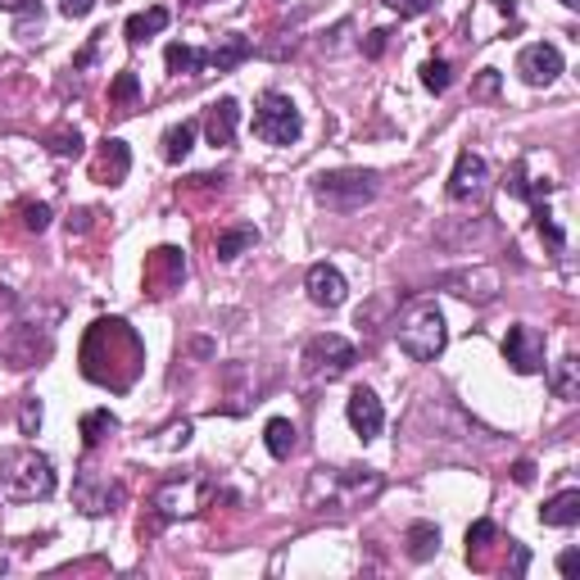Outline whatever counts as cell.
<instances>
[{"label":"cell","instance_id":"cell-30","mask_svg":"<svg viewBox=\"0 0 580 580\" xmlns=\"http://www.w3.org/2000/svg\"><path fill=\"white\" fill-rule=\"evenodd\" d=\"M137 95H141V82H137V73H132V68H123L118 78L109 82V100H114V105H123L118 114H128V105H132Z\"/></svg>","mask_w":580,"mask_h":580},{"label":"cell","instance_id":"cell-28","mask_svg":"<svg viewBox=\"0 0 580 580\" xmlns=\"http://www.w3.org/2000/svg\"><path fill=\"white\" fill-rule=\"evenodd\" d=\"M118 431V417L109 413V409H95V413H87L82 417V440H87V449H95L105 436H114Z\"/></svg>","mask_w":580,"mask_h":580},{"label":"cell","instance_id":"cell-39","mask_svg":"<svg viewBox=\"0 0 580 580\" xmlns=\"http://www.w3.org/2000/svg\"><path fill=\"white\" fill-rule=\"evenodd\" d=\"M494 91H499V73L486 68V73H481V82H476V95H494Z\"/></svg>","mask_w":580,"mask_h":580},{"label":"cell","instance_id":"cell-1","mask_svg":"<svg viewBox=\"0 0 580 580\" xmlns=\"http://www.w3.org/2000/svg\"><path fill=\"white\" fill-rule=\"evenodd\" d=\"M382 472L372 467H318L309 476V490H305V503L318 513V517H349L355 508H363V503H372L376 494H382Z\"/></svg>","mask_w":580,"mask_h":580},{"label":"cell","instance_id":"cell-6","mask_svg":"<svg viewBox=\"0 0 580 580\" xmlns=\"http://www.w3.org/2000/svg\"><path fill=\"white\" fill-rule=\"evenodd\" d=\"M305 372L313 376V382H336V376H345L349 368L359 363V349L349 345L345 336H336V332H326V336H313L309 345H305Z\"/></svg>","mask_w":580,"mask_h":580},{"label":"cell","instance_id":"cell-11","mask_svg":"<svg viewBox=\"0 0 580 580\" xmlns=\"http://www.w3.org/2000/svg\"><path fill=\"white\" fill-rule=\"evenodd\" d=\"M503 359H508L513 372L531 376L544 368V336L536 332V326H508V336H503Z\"/></svg>","mask_w":580,"mask_h":580},{"label":"cell","instance_id":"cell-37","mask_svg":"<svg viewBox=\"0 0 580 580\" xmlns=\"http://www.w3.org/2000/svg\"><path fill=\"white\" fill-rule=\"evenodd\" d=\"M95 10V0H60V14L64 18H87Z\"/></svg>","mask_w":580,"mask_h":580},{"label":"cell","instance_id":"cell-25","mask_svg":"<svg viewBox=\"0 0 580 580\" xmlns=\"http://www.w3.org/2000/svg\"><path fill=\"white\" fill-rule=\"evenodd\" d=\"M549 390H553V399H576V395H580V363H576V355H567V359L553 363Z\"/></svg>","mask_w":580,"mask_h":580},{"label":"cell","instance_id":"cell-15","mask_svg":"<svg viewBox=\"0 0 580 580\" xmlns=\"http://www.w3.org/2000/svg\"><path fill=\"white\" fill-rule=\"evenodd\" d=\"M186 276V259H182V249H172V245H159L155 255H150L145 263V282L155 286V295H168L172 286H178Z\"/></svg>","mask_w":580,"mask_h":580},{"label":"cell","instance_id":"cell-44","mask_svg":"<svg viewBox=\"0 0 580 580\" xmlns=\"http://www.w3.org/2000/svg\"><path fill=\"white\" fill-rule=\"evenodd\" d=\"M563 5H567V10H576V5H580V0H563Z\"/></svg>","mask_w":580,"mask_h":580},{"label":"cell","instance_id":"cell-42","mask_svg":"<svg viewBox=\"0 0 580 580\" xmlns=\"http://www.w3.org/2000/svg\"><path fill=\"white\" fill-rule=\"evenodd\" d=\"M526 567H531V553H526L521 544H513V576H521Z\"/></svg>","mask_w":580,"mask_h":580},{"label":"cell","instance_id":"cell-38","mask_svg":"<svg viewBox=\"0 0 580 580\" xmlns=\"http://www.w3.org/2000/svg\"><path fill=\"white\" fill-rule=\"evenodd\" d=\"M386 37H390L386 28H376V33H368V41H363V55H372V60H376V55H382V50H386Z\"/></svg>","mask_w":580,"mask_h":580},{"label":"cell","instance_id":"cell-12","mask_svg":"<svg viewBox=\"0 0 580 580\" xmlns=\"http://www.w3.org/2000/svg\"><path fill=\"white\" fill-rule=\"evenodd\" d=\"M517 73H521L526 87H549V82H558V73H563V50L549 46V41L526 46L521 55H517Z\"/></svg>","mask_w":580,"mask_h":580},{"label":"cell","instance_id":"cell-29","mask_svg":"<svg viewBox=\"0 0 580 580\" xmlns=\"http://www.w3.org/2000/svg\"><path fill=\"white\" fill-rule=\"evenodd\" d=\"M46 145H50V155H60V159H78L82 155V132L78 128H55V132H50L46 137Z\"/></svg>","mask_w":580,"mask_h":580},{"label":"cell","instance_id":"cell-31","mask_svg":"<svg viewBox=\"0 0 580 580\" xmlns=\"http://www.w3.org/2000/svg\"><path fill=\"white\" fill-rule=\"evenodd\" d=\"M449 82H453V73H449L444 60H426V64H422V87H426V91L440 95V91H449Z\"/></svg>","mask_w":580,"mask_h":580},{"label":"cell","instance_id":"cell-33","mask_svg":"<svg viewBox=\"0 0 580 580\" xmlns=\"http://www.w3.org/2000/svg\"><path fill=\"white\" fill-rule=\"evenodd\" d=\"M494 536H499L494 521H476L472 531H467V558H481V553L494 544Z\"/></svg>","mask_w":580,"mask_h":580},{"label":"cell","instance_id":"cell-3","mask_svg":"<svg viewBox=\"0 0 580 580\" xmlns=\"http://www.w3.org/2000/svg\"><path fill=\"white\" fill-rule=\"evenodd\" d=\"M395 340H399L403 355L417 359V363L440 359V349H444V340H449L444 313H440L436 305H426V299H417V305H409V313L395 322Z\"/></svg>","mask_w":580,"mask_h":580},{"label":"cell","instance_id":"cell-4","mask_svg":"<svg viewBox=\"0 0 580 580\" xmlns=\"http://www.w3.org/2000/svg\"><path fill=\"white\" fill-rule=\"evenodd\" d=\"M313 195H318V205H326V209L355 214V209L368 205V199H376V172H363V168L322 172V178L313 182Z\"/></svg>","mask_w":580,"mask_h":580},{"label":"cell","instance_id":"cell-34","mask_svg":"<svg viewBox=\"0 0 580 580\" xmlns=\"http://www.w3.org/2000/svg\"><path fill=\"white\" fill-rule=\"evenodd\" d=\"M18 431H23V436H37V431H41V403H37V395L23 399V409H18Z\"/></svg>","mask_w":580,"mask_h":580},{"label":"cell","instance_id":"cell-5","mask_svg":"<svg viewBox=\"0 0 580 580\" xmlns=\"http://www.w3.org/2000/svg\"><path fill=\"white\" fill-rule=\"evenodd\" d=\"M299 132H305V118H299V105L282 91H263L255 105V137L263 145H295Z\"/></svg>","mask_w":580,"mask_h":580},{"label":"cell","instance_id":"cell-32","mask_svg":"<svg viewBox=\"0 0 580 580\" xmlns=\"http://www.w3.org/2000/svg\"><path fill=\"white\" fill-rule=\"evenodd\" d=\"M536 232L553 245V249H567V236H563V227L558 222H553V214L544 209V199H540V205H536Z\"/></svg>","mask_w":580,"mask_h":580},{"label":"cell","instance_id":"cell-40","mask_svg":"<svg viewBox=\"0 0 580 580\" xmlns=\"http://www.w3.org/2000/svg\"><path fill=\"white\" fill-rule=\"evenodd\" d=\"M513 476H517V486H531V481H536V463H526V459H521V463L513 467Z\"/></svg>","mask_w":580,"mask_h":580},{"label":"cell","instance_id":"cell-20","mask_svg":"<svg viewBox=\"0 0 580 580\" xmlns=\"http://www.w3.org/2000/svg\"><path fill=\"white\" fill-rule=\"evenodd\" d=\"M255 245H259V227L255 222H232L227 232H218L214 255H218V263H232V259H241L245 249H255Z\"/></svg>","mask_w":580,"mask_h":580},{"label":"cell","instance_id":"cell-17","mask_svg":"<svg viewBox=\"0 0 580 580\" xmlns=\"http://www.w3.org/2000/svg\"><path fill=\"white\" fill-rule=\"evenodd\" d=\"M444 286H453V295L486 305V299L499 295V276H494L490 268H472V272H449V276H444Z\"/></svg>","mask_w":580,"mask_h":580},{"label":"cell","instance_id":"cell-26","mask_svg":"<svg viewBox=\"0 0 580 580\" xmlns=\"http://www.w3.org/2000/svg\"><path fill=\"white\" fill-rule=\"evenodd\" d=\"M164 60H168V73H186V78H195L199 68H205V50H195V46H186V41H172L168 50H164Z\"/></svg>","mask_w":580,"mask_h":580},{"label":"cell","instance_id":"cell-24","mask_svg":"<svg viewBox=\"0 0 580 580\" xmlns=\"http://www.w3.org/2000/svg\"><path fill=\"white\" fill-rule=\"evenodd\" d=\"M172 23V14L164 10V5H155V10H141V14H132L128 18V41L132 46H141V41H150V37H159L164 28Z\"/></svg>","mask_w":580,"mask_h":580},{"label":"cell","instance_id":"cell-46","mask_svg":"<svg viewBox=\"0 0 580 580\" xmlns=\"http://www.w3.org/2000/svg\"><path fill=\"white\" fill-rule=\"evenodd\" d=\"M0 571H5V558H0Z\"/></svg>","mask_w":580,"mask_h":580},{"label":"cell","instance_id":"cell-41","mask_svg":"<svg viewBox=\"0 0 580 580\" xmlns=\"http://www.w3.org/2000/svg\"><path fill=\"white\" fill-rule=\"evenodd\" d=\"M576 567H580V553H576V549H567L563 558H558V571H563V576H576Z\"/></svg>","mask_w":580,"mask_h":580},{"label":"cell","instance_id":"cell-2","mask_svg":"<svg viewBox=\"0 0 580 580\" xmlns=\"http://www.w3.org/2000/svg\"><path fill=\"white\" fill-rule=\"evenodd\" d=\"M55 494V463L37 449H10L0 453V499L10 503H37Z\"/></svg>","mask_w":580,"mask_h":580},{"label":"cell","instance_id":"cell-23","mask_svg":"<svg viewBox=\"0 0 580 580\" xmlns=\"http://www.w3.org/2000/svg\"><path fill=\"white\" fill-rule=\"evenodd\" d=\"M440 553V526L436 521H413L409 526V558L413 563H431Z\"/></svg>","mask_w":580,"mask_h":580},{"label":"cell","instance_id":"cell-10","mask_svg":"<svg viewBox=\"0 0 580 580\" xmlns=\"http://www.w3.org/2000/svg\"><path fill=\"white\" fill-rule=\"evenodd\" d=\"M199 503H205V486L199 481H168L155 490L150 508H155L159 521H182V517H195Z\"/></svg>","mask_w":580,"mask_h":580},{"label":"cell","instance_id":"cell-8","mask_svg":"<svg viewBox=\"0 0 580 580\" xmlns=\"http://www.w3.org/2000/svg\"><path fill=\"white\" fill-rule=\"evenodd\" d=\"M73 499H78V508L87 517H109L123 503V486L109 481V476H100L95 467H82L78 481H73Z\"/></svg>","mask_w":580,"mask_h":580},{"label":"cell","instance_id":"cell-18","mask_svg":"<svg viewBox=\"0 0 580 580\" xmlns=\"http://www.w3.org/2000/svg\"><path fill=\"white\" fill-rule=\"evenodd\" d=\"M249 55H255V41L241 37V33H227L218 37L214 50H205V68H218V73H232L236 64H245Z\"/></svg>","mask_w":580,"mask_h":580},{"label":"cell","instance_id":"cell-21","mask_svg":"<svg viewBox=\"0 0 580 580\" xmlns=\"http://www.w3.org/2000/svg\"><path fill=\"white\" fill-rule=\"evenodd\" d=\"M195 132H199V123L195 118H186V123H172V128L164 132V159L168 164H182L186 155H191V150H195Z\"/></svg>","mask_w":580,"mask_h":580},{"label":"cell","instance_id":"cell-14","mask_svg":"<svg viewBox=\"0 0 580 580\" xmlns=\"http://www.w3.org/2000/svg\"><path fill=\"white\" fill-rule=\"evenodd\" d=\"M305 291L318 309H340L345 299H349V286H345V276L332 268V263H313L309 276H305Z\"/></svg>","mask_w":580,"mask_h":580},{"label":"cell","instance_id":"cell-36","mask_svg":"<svg viewBox=\"0 0 580 580\" xmlns=\"http://www.w3.org/2000/svg\"><path fill=\"white\" fill-rule=\"evenodd\" d=\"M23 227H28V232H46L50 227V205H23Z\"/></svg>","mask_w":580,"mask_h":580},{"label":"cell","instance_id":"cell-16","mask_svg":"<svg viewBox=\"0 0 580 580\" xmlns=\"http://www.w3.org/2000/svg\"><path fill=\"white\" fill-rule=\"evenodd\" d=\"M236 128H241V105L232 95L214 100V105L205 109V137H209V145H232Z\"/></svg>","mask_w":580,"mask_h":580},{"label":"cell","instance_id":"cell-9","mask_svg":"<svg viewBox=\"0 0 580 580\" xmlns=\"http://www.w3.org/2000/svg\"><path fill=\"white\" fill-rule=\"evenodd\" d=\"M486 191H490V164L476 155V150H463L449 172V199L453 205H472V199H481Z\"/></svg>","mask_w":580,"mask_h":580},{"label":"cell","instance_id":"cell-22","mask_svg":"<svg viewBox=\"0 0 580 580\" xmlns=\"http://www.w3.org/2000/svg\"><path fill=\"white\" fill-rule=\"evenodd\" d=\"M540 521H544V526H576V521H580V490L553 494L544 508H540Z\"/></svg>","mask_w":580,"mask_h":580},{"label":"cell","instance_id":"cell-19","mask_svg":"<svg viewBox=\"0 0 580 580\" xmlns=\"http://www.w3.org/2000/svg\"><path fill=\"white\" fill-rule=\"evenodd\" d=\"M128 168H132V150L128 141H105L100 145V159H95V182H105V186H118L123 178H128Z\"/></svg>","mask_w":580,"mask_h":580},{"label":"cell","instance_id":"cell-43","mask_svg":"<svg viewBox=\"0 0 580 580\" xmlns=\"http://www.w3.org/2000/svg\"><path fill=\"white\" fill-rule=\"evenodd\" d=\"M37 0H0V10H10V14H18V10H33Z\"/></svg>","mask_w":580,"mask_h":580},{"label":"cell","instance_id":"cell-35","mask_svg":"<svg viewBox=\"0 0 580 580\" xmlns=\"http://www.w3.org/2000/svg\"><path fill=\"white\" fill-rule=\"evenodd\" d=\"M382 5H390L399 18H422V14H431L436 0H382Z\"/></svg>","mask_w":580,"mask_h":580},{"label":"cell","instance_id":"cell-7","mask_svg":"<svg viewBox=\"0 0 580 580\" xmlns=\"http://www.w3.org/2000/svg\"><path fill=\"white\" fill-rule=\"evenodd\" d=\"M50 355V326H33V322H14L5 336H0V359L14 372H28Z\"/></svg>","mask_w":580,"mask_h":580},{"label":"cell","instance_id":"cell-13","mask_svg":"<svg viewBox=\"0 0 580 580\" xmlns=\"http://www.w3.org/2000/svg\"><path fill=\"white\" fill-rule=\"evenodd\" d=\"M345 417H349V426H355V436H359V440H376V436H382V426H386L382 399H376L368 386H359L355 395L345 399Z\"/></svg>","mask_w":580,"mask_h":580},{"label":"cell","instance_id":"cell-45","mask_svg":"<svg viewBox=\"0 0 580 580\" xmlns=\"http://www.w3.org/2000/svg\"><path fill=\"white\" fill-rule=\"evenodd\" d=\"M186 5H205V0H186Z\"/></svg>","mask_w":580,"mask_h":580},{"label":"cell","instance_id":"cell-27","mask_svg":"<svg viewBox=\"0 0 580 580\" xmlns=\"http://www.w3.org/2000/svg\"><path fill=\"white\" fill-rule=\"evenodd\" d=\"M263 444H268L272 459H291V453H295V422L272 417V422L263 426Z\"/></svg>","mask_w":580,"mask_h":580}]
</instances>
